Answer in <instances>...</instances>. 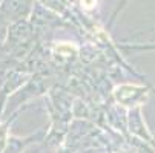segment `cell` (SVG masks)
<instances>
[{
  "label": "cell",
  "instance_id": "6da1fadb",
  "mask_svg": "<svg viewBox=\"0 0 155 153\" xmlns=\"http://www.w3.org/2000/svg\"><path fill=\"white\" fill-rule=\"evenodd\" d=\"M81 2H83L84 8H87V9H91V8L95 5V0H81Z\"/></svg>",
  "mask_w": 155,
  "mask_h": 153
}]
</instances>
